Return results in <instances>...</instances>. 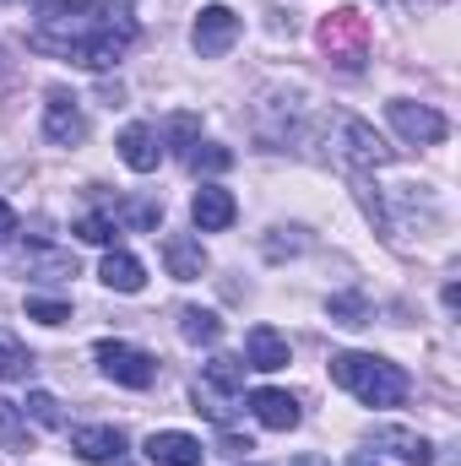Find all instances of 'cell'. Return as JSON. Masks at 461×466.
<instances>
[{"label": "cell", "mask_w": 461, "mask_h": 466, "mask_svg": "<svg viewBox=\"0 0 461 466\" xmlns=\"http://www.w3.org/2000/svg\"><path fill=\"white\" fill-rule=\"evenodd\" d=\"M27 44H33L38 55L77 60V66H87V71H109L119 55L136 44V16H130L125 5H87V0H77V5L44 16V22L27 33Z\"/></svg>", "instance_id": "cell-1"}, {"label": "cell", "mask_w": 461, "mask_h": 466, "mask_svg": "<svg viewBox=\"0 0 461 466\" xmlns=\"http://www.w3.org/2000/svg\"><path fill=\"white\" fill-rule=\"evenodd\" d=\"M332 380L353 390L364 407H402L407 396V374L374 352H332Z\"/></svg>", "instance_id": "cell-2"}, {"label": "cell", "mask_w": 461, "mask_h": 466, "mask_svg": "<svg viewBox=\"0 0 461 466\" xmlns=\"http://www.w3.org/2000/svg\"><path fill=\"white\" fill-rule=\"evenodd\" d=\"M239 396H244V363L239 358H212L201 369V385H196V412H207L212 423H229Z\"/></svg>", "instance_id": "cell-3"}, {"label": "cell", "mask_w": 461, "mask_h": 466, "mask_svg": "<svg viewBox=\"0 0 461 466\" xmlns=\"http://www.w3.org/2000/svg\"><path fill=\"white\" fill-rule=\"evenodd\" d=\"M321 44H326V55H332L337 66L358 71V66H364V49H369V22H364L353 5H343V11H332V16L321 22Z\"/></svg>", "instance_id": "cell-4"}, {"label": "cell", "mask_w": 461, "mask_h": 466, "mask_svg": "<svg viewBox=\"0 0 461 466\" xmlns=\"http://www.w3.org/2000/svg\"><path fill=\"white\" fill-rule=\"evenodd\" d=\"M98 363H104V374L115 385H130V390H147L158 380V358L130 348V342H98Z\"/></svg>", "instance_id": "cell-5"}, {"label": "cell", "mask_w": 461, "mask_h": 466, "mask_svg": "<svg viewBox=\"0 0 461 466\" xmlns=\"http://www.w3.org/2000/svg\"><path fill=\"white\" fill-rule=\"evenodd\" d=\"M332 141H337V157H343L347 168H380V163H391V147L353 115L337 119V136H332Z\"/></svg>", "instance_id": "cell-6"}, {"label": "cell", "mask_w": 461, "mask_h": 466, "mask_svg": "<svg viewBox=\"0 0 461 466\" xmlns=\"http://www.w3.org/2000/svg\"><path fill=\"white\" fill-rule=\"evenodd\" d=\"M385 119H391L407 141H418V147H435V141H446V136H451V125H446L440 109L413 104V98H391V104H385Z\"/></svg>", "instance_id": "cell-7"}, {"label": "cell", "mask_w": 461, "mask_h": 466, "mask_svg": "<svg viewBox=\"0 0 461 466\" xmlns=\"http://www.w3.org/2000/svg\"><path fill=\"white\" fill-rule=\"evenodd\" d=\"M190 44H196L201 60H223L233 44H239V16H233L229 5H207L196 16V27H190Z\"/></svg>", "instance_id": "cell-8"}, {"label": "cell", "mask_w": 461, "mask_h": 466, "mask_svg": "<svg viewBox=\"0 0 461 466\" xmlns=\"http://www.w3.org/2000/svg\"><path fill=\"white\" fill-rule=\"evenodd\" d=\"M44 136H49L55 147H77V141L87 136V115H82V104H77L66 87H55L49 104H44Z\"/></svg>", "instance_id": "cell-9"}, {"label": "cell", "mask_w": 461, "mask_h": 466, "mask_svg": "<svg viewBox=\"0 0 461 466\" xmlns=\"http://www.w3.org/2000/svg\"><path fill=\"white\" fill-rule=\"evenodd\" d=\"M201 440L196 434H179V429H158L147 434V461L152 466H201Z\"/></svg>", "instance_id": "cell-10"}, {"label": "cell", "mask_w": 461, "mask_h": 466, "mask_svg": "<svg viewBox=\"0 0 461 466\" xmlns=\"http://www.w3.org/2000/svg\"><path fill=\"white\" fill-rule=\"evenodd\" d=\"M288 337L282 331H271V326H250V337H244V369H261V374H271V369H288Z\"/></svg>", "instance_id": "cell-11"}, {"label": "cell", "mask_w": 461, "mask_h": 466, "mask_svg": "<svg viewBox=\"0 0 461 466\" xmlns=\"http://www.w3.org/2000/svg\"><path fill=\"white\" fill-rule=\"evenodd\" d=\"M250 412H255V423H261V429H277V434L299 429V418H304V412H299V401H293L288 390H271V385H266V390H250Z\"/></svg>", "instance_id": "cell-12"}, {"label": "cell", "mask_w": 461, "mask_h": 466, "mask_svg": "<svg viewBox=\"0 0 461 466\" xmlns=\"http://www.w3.org/2000/svg\"><path fill=\"white\" fill-rule=\"evenodd\" d=\"M119 157H125V168L152 174V168L163 163V141H158V130H152V125H125V130H119Z\"/></svg>", "instance_id": "cell-13"}, {"label": "cell", "mask_w": 461, "mask_h": 466, "mask_svg": "<svg viewBox=\"0 0 461 466\" xmlns=\"http://www.w3.org/2000/svg\"><path fill=\"white\" fill-rule=\"evenodd\" d=\"M163 266H169L174 282H196V277L207 271V249H201V238H190V233H169V238H163Z\"/></svg>", "instance_id": "cell-14"}, {"label": "cell", "mask_w": 461, "mask_h": 466, "mask_svg": "<svg viewBox=\"0 0 461 466\" xmlns=\"http://www.w3.org/2000/svg\"><path fill=\"white\" fill-rule=\"evenodd\" d=\"M190 218H196L201 233H223L233 218H239V207H233V196L223 190V185H201L196 201H190Z\"/></svg>", "instance_id": "cell-15"}, {"label": "cell", "mask_w": 461, "mask_h": 466, "mask_svg": "<svg viewBox=\"0 0 461 466\" xmlns=\"http://www.w3.org/2000/svg\"><path fill=\"white\" fill-rule=\"evenodd\" d=\"M374 445L391 451L402 466H429L435 461V445H429L424 434H413V429H396V423H380V429H374Z\"/></svg>", "instance_id": "cell-16"}, {"label": "cell", "mask_w": 461, "mask_h": 466, "mask_svg": "<svg viewBox=\"0 0 461 466\" xmlns=\"http://www.w3.org/2000/svg\"><path fill=\"white\" fill-rule=\"evenodd\" d=\"M71 451L82 456V461H115V456H125V434H119L115 423H93V429H77L71 434Z\"/></svg>", "instance_id": "cell-17"}, {"label": "cell", "mask_w": 461, "mask_h": 466, "mask_svg": "<svg viewBox=\"0 0 461 466\" xmlns=\"http://www.w3.org/2000/svg\"><path fill=\"white\" fill-rule=\"evenodd\" d=\"M98 277H104V288H115V293H141V288H147L141 260H136V255H125V249H109V255H104Z\"/></svg>", "instance_id": "cell-18"}, {"label": "cell", "mask_w": 461, "mask_h": 466, "mask_svg": "<svg viewBox=\"0 0 461 466\" xmlns=\"http://www.w3.org/2000/svg\"><path fill=\"white\" fill-rule=\"evenodd\" d=\"M22 271L27 277H49V282H60V277H77V260L71 255H60V249H22Z\"/></svg>", "instance_id": "cell-19"}, {"label": "cell", "mask_w": 461, "mask_h": 466, "mask_svg": "<svg viewBox=\"0 0 461 466\" xmlns=\"http://www.w3.org/2000/svg\"><path fill=\"white\" fill-rule=\"evenodd\" d=\"M27 445H33V434H27V418H22V407L0 396V451H27Z\"/></svg>", "instance_id": "cell-20"}, {"label": "cell", "mask_w": 461, "mask_h": 466, "mask_svg": "<svg viewBox=\"0 0 461 466\" xmlns=\"http://www.w3.org/2000/svg\"><path fill=\"white\" fill-rule=\"evenodd\" d=\"M179 331H185V342H223V320L212 315V309H185L179 315Z\"/></svg>", "instance_id": "cell-21"}, {"label": "cell", "mask_w": 461, "mask_h": 466, "mask_svg": "<svg viewBox=\"0 0 461 466\" xmlns=\"http://www.w3.org/2000/svg\"><path fill=\"white\" fill-rule=\"evenodd\" d=\"M27 374H33V352L11 331H0V380H27Z\"/></svg>", "instance_id": "cell-22"}, {"label": "cell", "mask_w": 461, "mask_h": 466, "mask_svg": "<svg viewBox=\"0 0 461 466\" xmlns=\"http://www.w3.org/2000/svg\"><path fill=\"white\" fill-rule=\"evenodd\" d=\"M190 168L196 174H223V168H233V152L218 147V141H190Z\"/></svg>", "instance_id": "cell-23"}, {"label": "cell", "mask_w": 461, "mask_h": 466, "mask_svg": "<svg viewBox=\"0 0 461 466\" xmlns=\"http://www.w3.org/2000/svg\"><path fill=\"white\" fill-rule=\"evenodd\" d=\"M326 309H332L337 326H369V304H364V293H337Z\"/></svg>", "instance_id": "cell-24"}, {"label": "cell", "mask_w": 461, "mask_h": 466, "mask_svg": "<svg viewBox=\"0 0 461 466\" xmlns=\"http://www.w3.org/2000/svg\"><path fill=\"white\" fill-rule=\"evenodd\" d=\"M119 223L109 218V212H87L82 223H77V238H87V244H115Z\"/></svg>", "instance_id": "cell-25"}, {"label": "cell", "mask_w": 461, "mask_h": 466, "mask_svg": "<svg viewBox=\"0 0 461 466\" xmlns=\"http://www.w3.org/2000/svg\"><path fill=\"white\" fill-rule=\"evenodd\" d=\"M27 320H38V326H66V320H71V304H60V299H27Z\"/></svg>", "instance_id": "cell-26"}, {"label": "cell", "mask_w": 461, "mask_h": 466, "mask_svg": "<svg viewBox=\"0 0 461 466\" xmlns=\"http://www.w3.org/2000/svg\"><path fill=\"white\" fill-rule=\"evenodd\" d=\"M27 412H33V423H44V429H60V401H55L49 390H27Z\"/></svg>", "instance_id": "cell-27"}, {"label": "cell", "mask_w": 461, "mask_h": 466, "mask_svg": "<svg viewBox=\"0 0 461 466\" xmlns=\"http://www.w3.org/2000/svg\"><path fill=\"white\" fill-rule=\"evenodd\" d=\"M11 233H16V212L0 201V238H11Z\"/></svg>", "instance_id": "cell-28"}, {"label": "cell", "mask_w": 461, "mask_h": 466, "mask_svg": "<svg viewBox=\"0 0 461 466\" xmlns=\"http://www.w3.org/2000/svg\"><path fill=\"white\" fill-rule=\"evenodd\" d=\"M223 451H229V456H244V451H255V445H250V440H239V434H223Z\"/></svg>", "instance_id": "cell-29"}, {"label": "cell", "mask_w": 461, "mask_h": 466, "mask_svg": "<svg viewBox=\"0 0 461 466\" xmlns=\"http://www.w3.org/2000/svg\"><path fill=\"white\" fill-rule=\"evenodd\" d=\"M288 466H326V456H315V451H310V456H299V461H288Z\"/></svg>", "instance_id": "cell-30"}, {"label": "cell", "mask_w": 461, "mask_h": 466, "mask_svg": "<svg viewBox=\"0 0 461 466\" xmlns=\"http://www.w3.org/2000/svg\"><path fill=\"white\" fill-rule=\"evenodd\" d=\"M11 82V60H5V49H0V87Z\"/></svg>", "instance_id": "cell-31"}, {"label": "cell", "mask_w": 461, "mask_h": 466, "mask_svg": "<svg viewBox=\"0 0 461 466\" xmlns=\"http://www.w3.org/2000/svg\"><path fill=\"white\" fill-rule=\"evenodd\" d=\"M347 466H380V461H369V456H353V461H347Z\"/></svg>", "instance_id": "cell-32"}, {"label": "cell", "mask_w": 461, "mask_h": 466, "mask_svg": "<svg viewBox=\"0 0 461 466\" xmlns=\"http://www.w3.org/2000/svg\"><path fill=\"white\" fill-rule=\"evenodd\" d=\"M104 466H130V461H125V456H115V461H104Z\"/></svg>", "instance_id": "cell-33"}]
</instances>
